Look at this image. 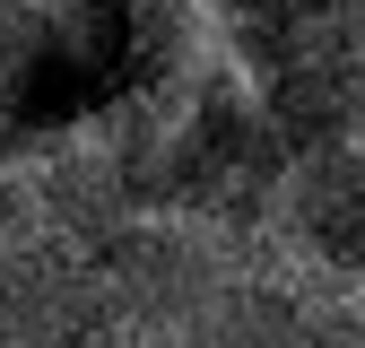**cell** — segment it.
I'll list each match as a JSON object with an SVG mask.
<instances>
[{
	"instance_id": "6da1fadb",
	"label": "cell",
	"mask_w": 365,
	"mask_h": 348,
	"mask_svg": "<svg viewBox=\"0 0 365 348\" xmlns=\"http://www.w3.org/2000/svg\"><path fill=\"white\" fill-rule=\"evenodd\" d=\"M113 296L70 244H0V339L9 348H113Z\"/></svg>"
},
{
	"instance_id": "7a4b0ae2",
	"label": "cell",
	"mask_w": 365,
	"mask_h": 348,
	"mask_svg": "<svg viewBox=\"0 0 365 348\" xmlns=\"http://www.w3.org/2000/svg\"><path fill=\"white\" fill-rule=\"evenodd\" d=\"M87 261H96V279H105V296H113L122 322H182V314L217 287L209 252H200L192 235H174V227H148V218H140V227L96 235Z\"/></svg>"
},
{
	"instance_id": "3957f363",
	"label": "cell",
	"mask_w": 365,
	"mask_h": 348,
	"mask_svg": "<svg viewBox=\"0 0 365 348\" xmlns=\"http://www.w3.org/2000/svg\"><path fill=\"white\" fill-rule=\"evenodd\" d=\"M296 235L313 261L365 279V148H313L296 174Z\"/></svg>"
},
{
	"instance_id": "277c9868",
	"label": "cell",
	"mask_w": 365,
	"mask_h": 348,
	"mask_svg": "<svg viewBox=\"0 0 365 348\" xmlns=\"http://www.w3.org/2000/svg\"><path fill=\"white\" fill-rule=\"evenodd\" d=\"M174 348H313V314L269 279H217L174 322Z\"/></svg>"
},
{
	"instance_id": "5b68a950",
	"label": "cell",
	"mask_w": 365,
	"mask_h": 348,
	"mask_svg": "<svg viewBox=\"0 0 365 348\" xmlns=\"http://www.w3.org/2000/svg\"><path fill=\"white\" fill-rule=\"evenodd\" d=\"M0 348H9V339H0Z\"/></svg>"
}]
</instances>
